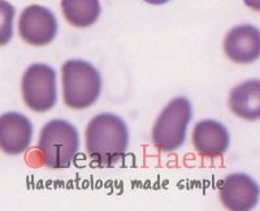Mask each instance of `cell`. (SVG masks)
I'll use <instances>...</instances> for the list:
<instances>
[{
	"label": "cell",
	"mask_w": 260,
	"mask_h": 211,
	"mask_svg": "<svg viewBox=\"0 0 260 211\" xmlns=\"http://www.w3.org/2000/svg\"><path fill=\"white\" fill-rule=\"evenodd\" d=\"M129 142L127 127L112 113L95 116L86 129V150L101 167H113L125 157Z\"/></svg>",
	"instance_id": "1"
},
{
	"label": "cell",
	"mask_w": 260,
	"mask_h": 211,
	"mask_svg": "<svg viewBox=\"0 0 260 211\" xmlns=\"http://www.w3.org/2000/svg\"><path fill=\"white\" fill-rule=\"evenodd\" d=\"M77 129L65 120H52L42 128L38 150L43 164L53 170L68 168L78 154Z\"/></svg>",
	"instance_id": "2"
},
{
	"label": "cell",
	"mask_w": 260,
	"mask_h": 211,
	"mask_svg": "<svg viewBox=\"0 0 260 211\" xmlns=\"http://www.w3.org/2000/svg\"><path fill=\"white\" fill-rule=\"evenodd\" d=\"M102 78L94 66L83 60H68L62 66V94L69 108L85 110L95 103Z\"/></svg>",
	"instance_id": "3"
},
{
	"label": "cell",
	"mask_w": 260,
	"mask_h": 211,
	"mask_svg": "<svg viewBox=\"0 0 260 211\" xmlns=\"http://www.w3.org/2000/svg\"><path fill=\"white\" fill-rule=\"evenodd\" d=\"M191 120V104L186 98H176L161 111L152 129V142L162 153L180 149L186 138Z\"/></svg>",
	"instance_id": "4"
},
{
	"label": "cell",
	"mask_w": 260,
	"mask_h": 211,
	"mask_svg": "<svg viewBox=\"0 0 260 211\" xmlns=\"http://www.w3.org/2000/svg\"><path fill=\"white\" fill-rule=\"evenodd\" d=\"M22 97L34 112H47L56 103V73L46 64H32L22 77Z\"/></svg>",
	"instance_id": "5"
},
{
	"label": "cell",
	"mask_w": 260,
	"mask_h": 211,
	"mask_svg": "<svg viewBox=\"0 0 260 211\" xmlns=\"http://www.w3.org/2000/svg\"><path fill=\"white\" fill-rule=\"evenodd\" d=\"M18 33L26 43L42 47L53 41L57 33V21L50 9L42 6H29L21 13Z\"/></svg>",
	"instance_id": "6"
},
{
	"label": "cell",
	"mask_w": 260,
	"mask_h": 211,
	"mask_svg": "<svg viewBox=\"0 0 260 211\" xmlns=\"http://www.w3.org/2000/svg\"><path fill=\"white\" fill-rule=\"evenodd\" d=\"M219 194L225 208L232 211L252 210L259 201V188L250 176L232 173L220 183Z\"/></svg>",
	"instance_id": "7"
},
{
	"label": "cell",
	"mask_w": 260,
	"mask_h": 211,
	"mask_svg": "<svg viewBox=\"0 0 260 211\" xmlns=\"http://www.w3.org/2000/svg\"><path fill=\"white\" fill-rule=\"evenodd\" d=\"M32 138V125L26 116L7 112L0 116V150L18 155L29 147Z\"/></svg>",
	"instance_id": "8"
},
{
	"label": "cell",
	"mask_w": 260,
	"mask_h": 211,
	"mask_svg": "<svg viewBox=\"0 0 260 211\" xmlns=\"http://www.w3.org/2000/svg\"><path fill=\"white\" fill-rule=\"evenodd\" d=\"M226 56L238 64H250L260 56L259 30L250 25L236 26L226 34L224 41Z\"/></svg>",
	"instance_id": "9"
},
{
	"label": "cell",
	"mask_w": 260,
	"mask_h": 211,
	"mask_svg": "<svg viewBox=\"0 0 260 211\" xmlns=\"http://www.w3.org/2000/svg\"><path fill=\"white\" fill-rule=\"evenodd\" d=\"M229 133L224 125L216 120H202L192 131V145L199 155L216 158L225 154L229 147Z\"/></svg>",
	"instance_id": "10"
},
{
	"label": "cell",
	"mask_w": 260,
	"mask_h": 211,
	"mask_svg": "<svg viewBox=\"0 0 260 211\" xmlns=\"http://www.w3.org/2000/svg\"><path fill=\"white\" fill-rule=\"evenodd\" d=\"M229 107L236 116L248 122L260 117V82L250 80L234 87L229 97Z\"/></svg>",
	"instance_id": "11"
},
{
	"label": "cell",
	"mask_w": 260,
	"mask_h": 211,
	"mask_svg": "<svg viewBox=\"0 0 260 211\" xmlns=\"http://www.w3.org/2000/svg\"><path fill=\"white\" fill-rule=\"evenodd\" d=\"M64 17L76 27H89L101 16L99 0H61Z\"/></svg>",
	"instance_id": "12"
},
{
	"label": "cell",
	"mask_w": 260,
	"mask_h": 211,
	"mask_svg": "<svg viewBox=\"0 0 260 211\" xmlns=\"http://www.w3.org/2000/svg\"><path fill=\"white\" fill-rule=\"evenodd\" d=\"M15 7L6 0H0V46H6L13 36Z\"/></svg>",
	"instance_id": "13"
},
{
	"label": "cell",
	"mask_w": 260,
	"mask_h": 211,
	"mask_svg": "<svg viewBox=\"0 0 260 211\" xmlns=\"http://www.w3.org/2000/svg\"><path fill=\"white\" fill-rule=\"evenodd\" d=\"M245 3L248 7H251L255 11H259L260 9V0H245Z\"/></svg>",
	"instance_id": "14"
},
{
	"label": "cell",
	"mask_w": 260,
	"mask_h": 211,
	"mask_svg": "<svg viewBox=\"0 0 260 211\" xmlns=\"http://www.w3.org/2000/svg\"><path fill=\"white\" fill-rule=\"evenodd\" d=\"M146 3L154 4V6H161V4H166L169 0H145Z\"/></svg>",
	"instance_id": "15"
}]
</instances>
